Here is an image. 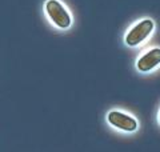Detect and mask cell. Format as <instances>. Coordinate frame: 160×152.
<instances>
[{
	"instance_id": "cell-1",
	"label": "cell",
	"mask_w": 160,
	"mask_h": 152,
	"mask_svg": "<svg viewBox=\"0 0 160 152\" xmlns=\"http://www.w3.org/2000/svg\"><path fill=\"white\" fill-rule=\"evenodd\" d=\"M153 27H155V24L151 19L140 20L136 24H133L126 33V39H124L126 40V44L129 45V47H136V45L142 44L152 33Z\"/></svg>"
},
{
	"instance_id": "cell-2",
	"label": "cell",
	"mask_w": 160,
	"mask_h": 152,
	"mask_svg": "<svg viewBox=\"0 0 160 152\" xmlns=\"http://www.w3.org/2000/svg\"><path fill=\"white\" fill-rule=\"evenodd\" d=\"M46 12L51 22L56 25L58 28L67 29L71 27L72 24V18L67 8L63 6L59 0H48L46 3Z\"/></svg>"
},
{
	"instance_id": "cell-3",
	"label": "cell",
	"mask_w": 160,
	"mask_h": 152,
	"mask_svg": "<svg viewBox=\"0 0 160 152\" xmlns=\"http://www.w3.org/2000/svg\"><path fill=\"white\" fill-rule=\"evenodd\" d=\"M107 120L108 123L112 127L122 131H126V132H133V131L138 129V120L132 118L131 115L120 112V111H111L107 115Z\"/></svg>"
},
{
	"instance_id": "cell-4",
	"label": "cell",
	"mask_w": 160,
	"mask_h": 152,
	"mask_svg": "<svg viewBox=\"0 0 160 152\" xmlns=\"http://www.w3.org/2000/svg\"><path fill=\"white\" fill-rule=\"evenodd\" d=\"M160 64V48L155 47L147 51L144 55H142L138 62H136V68L140 72H149L158 67Z\"/></svg>"
},
{
	"instance_id": "cell-5",
	"label": "cell",
	"mask_w": 160,
	"mask_h": 152,
	"mask_svg": "<svg viewBox=\"0 0 160 152\" xmlns=\"http://www.w3.org/2000/svg\"><path fill=\"white\" fill-rule=\"evenodd\" d=\"M159 123H160V115H159Z\"/></svg>"
}]
</instances>
